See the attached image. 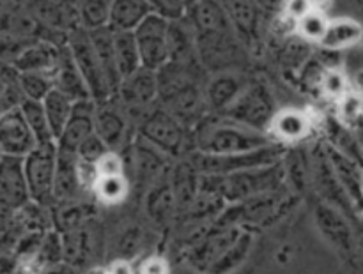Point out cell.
Returning a JSON list of instances; mask_svg holds the SVG:
<instances>
[{"instance_id":"cell-7","label":"cell","mask_w":363,"mask_h":274,"mask_svg":"<svg viewBox=\"0 0 363 274\" xmlns=\"http://www.w3.org/2000/svg\"><path fill=\"white\" fill-rule=\"evenodd\" d=\"M25 158L2 156L0 169V202H2V218L14 215L32 200L25 173Z\"/></svg>"},{"instance_id":"cell-46","label":"cell","mask_w":363,"mask_h":274,"mask_svg":"<svg viewBox=\"0 0 363 274\" xmlns=\"http://www.w3.org/2000/svg\"><path fill=\"white\" fill-rule=\"evenodd\" d=\"M140 274H169V269H167V264L158 257L147 258L142 266Z\"/></svg>"},{"instance_id":"cell-1","label":"cell","mask_w":363,"mask_h":274,"mask_svg":"<svg viewBox=\"0 0 363 274\" xmlns=\"http://www.w3.org/2000/svg\"><path fill=\"white\" fill-rule=\"evenodd\" d=\"M284 177H286V169L280 163L243 170L230 176L201 173V191L220 195L225 198L227 204H236L259 195L279 191L284 184Z\"/></svg>"},{"instance_id":"cell-50","label":"cell","mask_w":363,"mask_h":274,"mask_svg":"<svg viewBox=\"0 0 363 274\" xmlns=\"http://www.w3.org/2000/svg\"><path fill=\"white\" fill-rule=\"evenodd\" d=\"M354 84H357L358 92H362V94H363V69L358 71L357 78H354Z\"/></svg>"},{"instance_id":"cell-43","label":"cell","mask_w":363,"mask_h":274,"mask_svg":"<svg viewBox=\"0 0 363 274\" xmlns=\"http://www.w3.org/2000/svg\"><path fill=\"white\" fill-rule=\"evenodd\" d=\"M98 170L101 177L124 176V161L116 154V152L108 151L98 161Z\"/></svg>"},{"instance_id":"cell-2","label":"cell","mask_w":363,"mask_h":274,"mask_svg":"<svg viewBox=\"0 0 363 274\" xmlns=\"http://www.w3.org/2000/svg\"><path fill=\"white\" fill-rule=\"evenodd\" d=\"M264 145H268V140L261 131L236 120L206 127L197 142L199 151L209 154H236L255 151Z\"/></svg>"},{"instance_id":"cell-12","label":"cell","mask_w":363,"mask_h":274,"mask_svg":"<svg viewBox=\"0 0 363 274\" xmlns=\"http://www.w3.org/2000/svg\"><path fill=\"white\" fill-rule=\"evenodd\" d=\"M117 92L121 94V99L128 108H145L160 94L158 73L142 66L133 74L123 78Z\"/></svg>"},{"instance_id":"cell-6","label":"cell","mask_w":363,"mask_h":274,"mask_svg":"<svg viewBox=\"0 0 363 274\" xmlns=\"http://www.w3.org/2000/svg\"><path fill=\"white\" fill-rule=\"evenodd\" d=\"M142 66L158 71L170 60L169 20L151 13L135 28Z\"/></svg>"},{"instance_id":"cell-25","label":"cell","mask_w":363,"mask_h":274,"mask_svg":"<svg viewBox=\"0 0 363 274\" xmlns=\"http://www.w3.org/2000/svg\"><path fill=\"white\" fill-rule=\"evenodd\" d=\"M94 124L96 133L105 142L106 147L116 149L123 144L124 135H126V122L117 110L110 108V106H101L94 113Z\"/></svg>"},{"instance_id":"cell-3","label":"cell","mask_w":363,"mask_h":274,"mask_svg":"<svg viewBox=\"0 0 363 274\" xmlns=\"http://www.w3.org/2000/svg\"><path fill=\"white\" fill-rule=\"evenodd\" d=\"M280 152L277 149L264 147L255 149L248 152H236V154H209L201 152L191 156L190 161L201 173L208 176H230V173L243 172V170L259 169V166H268L279 163Z\"/></svg>"},{"instance_id":"cell-26","label":"cell","mask_w":363,"mask_h":274,"mask_svg":"<svg viewBox=\"0 0 363 274\" xmlns=\"http://www.w3.org/2000/svg\"><path fill=\"white\" fill-rule=\"evenodd\" d=\"M252 248H254V234L250 229H245L241 236L238 237L236 243L222 255L218 262L211 268L209 274H230L236 269H240L245 264V261L250 255Z\"/></svg>"},{"instance_id":"cell-23","label":"cell","mask_w":363,"mask_h":274,"mask_svg":"<svg viewBox=\"0 0 363 274\" xmlns=\"http://www.w3.org/2000/svg\"><path fill=\"white\" fill-rule=\"evenodd\" d=\"M77 165V154L59 151V158H57L55 191H53V198H55V200H71V198H74L77 191L82 190L80 183H78Z\"/></svg>"},{"instance_id":"cell-21","label":"cell","mask_w":363,"mask_h":274,"mask_svg":"<svg viewBox=\"0 0 363 274\" xmlns=\"http://www.w3.org/2000/svg\"><path fill=\"white\" fill-rule=\"evenodd\" d=\"M145 211H147L149 218L158 225H167L172 219L174 212L177 211V202L170 181L158 183L151 188L145 197Z\"/></svg>"},{"instance_id":"cell-52","label":"cell","mask_w":363,"mask_h":274,"mask_svg":"<svg viewBox=\"0 0 363 274\" xmlns=\"http://www.w3.org/2000/svg\"><path fill=\"white\" fill-rule=\"evenodd\" d=\"M194 2H195V0H194Z\"/></svg>"},{"instance_id":"cell-5","label":"cell","mask_w":363,"mask_h":274,"mask_svg":"<svg viewBox=\"0 0 363 274\" xmlns=\"http://www.w3.org/2000/svg\"><path fill=\"white\" fill-rule=\"evenodd\" d=\"M57 158H59V147L57 144H50L38 145L23 159L32 200L43 205L50 198H53V191H55Z\"/></svg>"},{"instance_id":"cell-33","label":"cell","mask_w":363,"mask_h":274,"mask_svg":"<svg viewBox=\"0 0 363 274\" xmlns=\"http://www.w3.org/2000/svg\"><path fill=\"white\" fill-rule=\"evenodd\" d=\"M255 0H223L227 14L230 20L238 25V28H243L247 34L254 30L257 23V14H255Z\"/></svg>"},{"instance_id":"cell-41","label":"cell","mask_w":363,"mask_h":274,"mask_svg":"<svg viewBox=\"0 0 363 274\" xmlns=\"http://www.w3.org/2000/svg\"><path fill=\"white\" fill-rule=\"evenodd\" d=\"M321 85L325 94L332 99H340L344 94H346V89H347L346 76L337 69H332L328 71V73H325Z\"/></svg>"},{"instance_id":"cell-20","label":"cell","mask_w":363,"mask_h":274,"mask_svg":"<svg viewBox=\"0 0 363 274\" xmlns=\"http://www.w3.org/2000/svg\"><path fill=\"white\" fill-rule=\"evenodd\" d=\"M113 52H116V62L121 78L130 76L142 67L140 50H138L135 30H113Z\"/></svg>"},{"instance_id":"cell-35","label":"cell","mask_w":363,"mask_h":274,"mask_svg":"<svg viewBox=\"0 0 363 274\" xmlns=\"http://www.w3.org/2000/svg\"><path fill=\"white\" fill-rule=\"evenodd\" d=\"M94 193L103 204H119L128 197V181L124 176L101 177L96 184Z\"/></svg>"},{"instance_id":"cell-49","label":"cell","mask_w":363,"mask_h":274,"mask_svg":"<svg viewBox=\"0 0 363 274\" xmlns=\"http://www.w3.org/2000/svg\"><path fill=\"white\" fill-rule=\"evenodd\" d=\"M311 4H312V9L321 11V9H325L326 6H328L330 0H311Z\"/></svg>"},{"instance_id":"cell-31","label":"cell","mask_w":363,"mask_h":274,"mask_svg":"<svg viewBox=\"0 0 363 274\" xmlns=\"http://www.w3.org/2000/svg\"><path fill=\"white\" fill-rule=\"evenodd\" d=\"M21 112H23V115H25V119H27L28 126H30L32 133L35 135L38 145L57 144L55 137H53V133H52V127H50L48 117H46L45 106H43V101L27 99V101L21 105Z\"/></svg>"},{"instance_id":"cell-47","label":"cell","mask_w":363,"mask_h":274,"mask_svg":"<svg viewBox=\"0 0 363 274\" xmlns=\"http://www.w3.org/2000/svg\"><path fill=\"white\" fill-rule=\"evenodd\" d=\"M110 274H135V271L126 258H117V261L110 266Z\"/></svg>"},{"instance_id":"cell-37","label":"cell","mask_w":363,"mask_h":274,"mask_svg":"<svg viewBox=\"0 0 363 274\" xmlns=\"http://www.w3.org/2000/svg\"><path fill=\"white\" fill-rule=\"evenodd\" d=\"M328 20L325 18V14L321 11H311L307 16L301 18L298 21V28H300V34L305 39H311V41H321L325 38L326 30H328Z\"/></svg>"},{"instance_id":"cell-17","label":"cell","mask_w":363,"mask_h":274,"mask_svg":"<svg viewBox=\"0 0 363 274\" xmlns=\"http://www.w3.org/2000/svg\"><path fill=\"white\" fill-rule=\"evenodd\" d=\"M87 32L91 35L92 46H94L96 55H98L99 64H101L106 81H108L110 92L119 91L123 78H121L119 69H117L116 52H113V30L110 27H101Z\"/></svg>"},{"instance_id":"cell-45","label":"cell","mask_w":363,"mask_h":274,"mask_svg":"<svg viewBox=\"0 0 363 274\" xmlns=\"http://www.w3.org/2000/svg\"><path fill=\"white\" fill-rule=\"evenodd\" d=\"M140 246V234L138 230H128L119 241V250L123 255V258L128 257V253H135L137 248Z\"/></svg>"},{"instance_id":"cell-51","label":"cell","mask_w":363,"mask_h":274,"mask_svg":"<svg viewBox=\"0 0 363 274\" xmlns=\"http://www.w3.org/2000/svg\"><path fill=\"white\" fill-rule=\"evenodd\" d=\"M87 274H110V268H92Z\"/></svg>"},{"instance_id":"cell-14","label":"cell","mask_w":363,"mask_h":274,"mask_svg":"<svg viewBox=\"0 0 363 274\" xmlns=\"http://www.w3.org/2000/svg\"><path fill=\"white\" fill-rule=\"evenodd\" d=\"M229 112L236 122L250 126L254 130H261L269 120L272 105L261 91L252 89V91L241 92L240 98L229 106Z\"/></svg>"},{"instance_id":"cell-32","label":"cell","mask_w":363,"mask_h":274,"mask_svg":"<svg viewBox=\"0 0 363 274\" xmlns=\"http://www.w3.org/2000/svg\"><path fill=\"white\" fill-rule=\"evenodd\" d=\"M112 0H82L80 18L87 30L108 27Z\"/></svg>"},{"instance_id":"cell-10","label":"cell","mask_w":363,"mask_h":274,"mask_svg":"<svg viewBox=\"0 0 363 274\" xmlns=\"http://www.w3.org/2000/svg\"><path fill=\"white\" fill-rule=\"evenodd\" d=\"M314 223L318 227L319 234L323 236V239L330 246L335 248L337 251L344 255H350L353 251V229H351L347 216L340 209H337L332 204H326V202H321L314 209Z\"/></svg>"},{"instance_id":"cell-38","label":"cell","mask_w":363,"mask_h":274,"mask_svg":"<svg viewBox=\"0 0 363 274\" xmlns=\"http://www.w3.org/2000/svg\"><path fill=\"white\" fill-rule=\"evenodd\" d=\"M339 115L344 122H357L363 115V96L362 92H346L339 99Z\"/></svg>"},{"instance_id":"cell-29","label":"cell","mask_w":363,"mask_h":274,"mask_svg":"<svg viewBox=\"0 0 363 274\" xmlns=\"http://www.w3.org/2000/svg\"><path fill=\"white\" fill-rule=\"evenodd\" d=\"M240 80L234 74H222L215 78L208 87V103L213 108H229L234 101L241 96Z\"/></svg>"},{"instance_id":"cell-22","label":"cell","mask_w":363,"mask_h":274,"mask_svg":"<svg viewBox=\"0 0 363 274\" xmlns=\"http://www.w3.org/2000/svg\"><path fill=\"white\" fill-rule=\"evenodd\" d=\"M74 103L77 101L73 98H69L66 92H62L57 87H53L50 94L43 99V106H45L46 117H48L50 127H52L55 140H59L62 131L66 130L67 122H69L71 115H73Z\"/></svg>"},{"instance_id":"cell-13","label":"cell","mask_w":363,"mask_h":274,"mask_svg":"<svg viewBox=\"0 0 363 274\" xmlns=\"http://www.w3.org/2000/svg\"><path fill=\"white\" fill-rule=\"evenodd\" d=\"M92 133H96L92 106L89 105L87 99L77 101L74 103L73 115H71L66 130L62 131V135H60L59 140H57V147H59V151L78 154V149L82 147V144H84Z\"/></svg>"},{"instance_id":"cell-18","label":"cell","mask_w":363,"mask_h":274,"mask_svg":"<svg viewBox=\"0 0 363 274\" xmlns=\"http://www.w3.org/2000/svg\"><path fill=\"white\" fill-rule=\"evenodd\" d=\"M147 0H112L108 27L112 30H135L151 14Z\"/></svg>"},{"instance_id":"cell-9","label":"cell","mask_w":363,"mask_h":274,"mask_svg":"<svg viewBox=\"0 0 363 274\" xmlns=\"http://www.w3.org/2000/svg\"><path fill=\"white\" fill-rule=\"evenodd\" d=\"M142 138L155 145L163 154H179L184 144L183 124L169 112V110H158L149 113L142 122Z\"/></svg>"},{"instance_id":"cell-30","label":"cell","mask_w":363,"mask_h":274,"mask_svg":"<svg viewBox=\"0 0 363 274\" xmlns=\"http://www.w3.org/2000/svg\"><path fill=\"white\" fill-rule=\"evenodd\" d=\"M163 152L142 138V144L135 149V172L140 179L155 181L158 179L160 170H163Z\"/></svg>"},{"instance_id":"cell-4","label":"cell","mask_w":363,"mask_h":274,"mask_svg":"<svg viewBox=\"0 0 363 274\" xmlns=\"http://www.w3.org/2000/svg\"><path fill=\"white\" fill-rule=\"evenodd\" d=\"M243 230V227L220 225L215 222V227L197 232V239L186 251L188 266H191L195 271L209 274L213 266L236 243Z\"/></svg>"},{"instance_id":"cell-34","label":"cell","mask_w":363,"mask_h":274,"mask_svg":"<svg viewBox=\"0 0 363 274\" xmlns=\"http://www.w3.org/2000/svg\"><path fill=\"white\" fill-rule=\"evenodd\" d=\"M20 84L27 99L43 101L50 94L55 81H53V76H50L46 73L28 71V73H20Z\"/></svg>"},{"instance_id":"cell-39","label":"cell","mask_w":363,"mask_h":274,"mask_svg":"<svg viewBox=\"0 0 363 274\" xmlns=\"http://www.w3.org/2000/svg\"><path fill=\"white\" fill-rule=\"evenodd\" d=\"M147 4L152 13L169 21L181 20L188 9V0H147Z\"/></svg>"},{"instance_id":"cell-19","label":"cell","mask_w":363,"mask_h":274,"mask_svg":"<svg viewBox=\"0 0 363 274\" xmlns=\"http://www.w3.org/2000/svg\"><path fill=\"white\" fill-rule=\"evenodd\" d=\"M57 64H59V53L52 46L34 45L28 46L21 53H18L16 60L13 62V67L20 71V73L38 71V73H46L50 76H55Z\"/></svg>"},{"instance_id":"cell-24","label":"cell","mask_w":363,"mask_h":274,"mask_svg":"<svg viewBox=\"0 0 363 274\" xmlns=\"http://www.w3.org/2000/svg\"><path fill=\"white\" fill-rule=\"evenodd\" d=\"M362 38L363 28L358 21L351 20V18H339L328 25L325 38L319 42L330 50H344L360 42Z\"/></svg>"},{"instance_id":"cell-11","label":"cell","mask_w":363,"mask_h":274,"mask_svg":"<svg viewBox=\"0 0 363 274\" xmlns=\"http://www.w3.org/2000/svg\"><path fill=\"white\" fill-rule=\"evenodd\" d=\"M38 147L35 135L32 133L21 108L2 113L0 120V149L2 156L27 158Z\"/></svg>"},{"instance_id":"cell-44","label":"cell","mask_w":363,"mask_h":274,"mask_svg":"<svg viewBox=\"0 0 363 274\" xmlns=\"http://www.w3.org/2000/svg\"><path fill=\"white\" fill-rule=\"evenodd\" d=\"M311 11H314L311 0H287L286 2V16L296 23L301 18L307 16Z\"/></svg>"},{"instance_id":"cell-27","label":"cell","mask_w":363,"mask_h":274,"mask_svg":"<svg viewBox=\"0 0 363 274\" xmlns=\"http://www.w3.org/2000/svg\"><path fill=\"white\" fill-rule=\"evenodd\" d=\"M272 130L280 140L298 142L307 135L308 117L300 110H284L273 117Z\"/></svg>"},{"instance_id":"cell-36","label":"cell","mask_w":363,"mask_h":274,"mask_svg":"<svg viewBox=\"0 0 363 274\" xmlns=\"http://www.w3.org/2000/svg\"><path fill=\"white\" fill-rule=\"evenodd\" d=\"M25 101H27V96L21 89L20 74L16 76V73L6 71L2 76V113L21 108Z\"/></svg>"},{"instance_id":"cell-48","label":"cell","mask_w":363,"mask_h":274,"mask_svg":"<svg viewBox=\"0 0 363 274\" xmlns=\"http://www.w3.org/2000/svg\"><path fill=\"white\" fill-rule=\"evenodd\" d=\"M43 274H78L77 269L69 264H59V266H53V268L46 269Z\"/></svg>"},{"instance_id":"cell-16","label":"cell","mask_w":363,"mask_h":274,"mask_svg":"<svg viewBox=\"0 0 363 274\" xmlns=\"http://www.w3.org/2000/svg\"><path fill=\"white\" fill-rule=\"evenodd\" d=\"M169 181L177 202V211L184 212L201 193V172L188 159L176 165Z\"/></svg>"},{"instance_id":"cell-42","label":"cell","mask_w":363,"mask_h":274,"mask_svg":"<svg viewBox=\"0 0 363 274\" xmlns=\"http://www.w3.org/2000/svg\"><path fill=\"white\" fill-rule=\"evenodd\" d=\"M77 173H78V183H80L82 190L94 191L96 184H98L99 179H101L98 170V163L84 161V159H78Z\"/></svg>"},{"instance_id":"cell-28","label":"cell","mask_w":363,"mask_h":274,"mask_svg":"<svg viewBox=\"0 0 363 274\" xmlns=\"http://www.w3.org/2000/svg\"><path fill=\"white\" fill-rule=\"evenodd\" d=\"M62 246H64V262L69 266H80L91 257L92 241L84 225L77 227L62 232Z\"/></svg>"},{"instance_id":"cell-15","label":"cell","mask_w":363,"mask_h":274,"mask_svg":"<svg viewBox=\"0 0 363 274\" xmlns=\"http://www.w3.org/2000/svg\"><path fill=\"white\" fill-rule=\"evenodd\" d=\"M190 16L191 25L195 28V35L230 30V18L227 14L225 7L218 0H195L190 9Z\"/></svg>"},{"instance_id":"cell-8","label":"cell","mask_w":363,"mask_h":274,"mask_svg":"<svg viewBox=\"0 0 363 274\" xmlns=\"http://www.w3.org/2000/svg\"><path fill=\"white\" fill-rule=\"evenodd\" d=\"M69 50L92 98L105 99L110 94V87L105 78V73H103L101 64H99L98 55H96V50L92 46L89 32H74L71 35Z\"/></svg>"},{"instance_id":"cell-40","label":"cell","mask_w":363,"mask_h":274,"mask_svg":"<svg viewBox=\"0 0 363 274\" xmlns=\"http://www.w3.org/2000/svg\"><path fill=\"white\" fill-rule=\"evenodd\" d=\"M110 149L106 147L105 142L99 138L98 133H92L87 140L82 144V147L78 149V159H84V161H91V163H98L103 156L108 152Z\"/></svg>"}]
</instances>
